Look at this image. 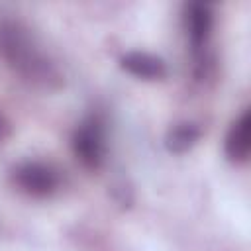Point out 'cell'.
<instances>
[{
  "label": "cell",
  "instance_id": "6da1fadb",
  "mask_svg": "<svg viewBox=\"0 0 251 251\" xmlns=\"http://www.w3.org/2000/svg\"><path fill=\"white\" fill-rule=\"evenodd\" d=\"M0 55L6 65L29 86L57 90L63 82L59 69L43 53L35 35L20 22H0Z\"/></svg>",
  "mask_w": 251,
  "mask_h": 251
},
{
  "label": "cell",
  "instance_id": "7a4b0ae2",
  "mask_svg": "<svg viewBox=\"0 0 251 251\" xmlns=\"http://www.w3.org/2000/svg\"><path fill=\"white\" fill-rule=\"evenodd\" d=\"M73 151L86 169H100L106 159V131L100 120L82 122L73 135Z\"/></svg>",
  "mask_w": 251,
  "mask_h": 251
},
{
  "label": "cell",
  "instance_id": "3957f363",
  "mask_svg": "<svg viewBox=\"0 0 251 251\" xmlns=\"http://www.w3.org/2000/svg\"><path fill=\"white\" fill-rule=\"evenodd\" d=\"M14 180L25 194L35 198H45L57 190L59 173L51 165L39 161H27L14 171Z\"/></svg>",
  "mask_w": 251,
  "mask_h": 251
},
{
  "label": "cell",
  "instance_id": "277c9868",
  "mask_svg": "<svg viewBox=\"0 0 251 251\" xmlns=\"http://www.w3.org/2000/svg\"><path fill=\"white\" fill-rule=\"evenodd\" d=\"M212 25H214V14L208 4L192 2L186 6L184 27H186V35H188V41H190L194 53H198L206 47L210 33H212Z\"/></svg>",
  "mask_w": 251,
  "mask_h": 251
},
{
  "label": "cell",
  "instance_id": "5b68a950",
  "mask_svg": "<svg viewBox=\"0 0 251 251\" xmlns=\"http://www.w3.org/2000/svg\"><path fill=\"white\" fill-rule=\"evenodd\" d=\"M251 151V114L245 110L229 127L226 137V155L233 163L247 161Z\"/></svg>",
  "mask_w": 251,
  "mask_h": 251
},
{
  "label": "cell",
  "instance_id": "8992f818",
  "mask_svg": "<svg viewBox=\"0 0 251 251\" xmlns=\"http://www.w3.org/2000/svg\"><path fill=\"white\" fill-rule=\"evenodd\" d=\"M122 69L137 78H143V80H159L167 75V69H165V63L151 55V53H143V51H131L127 55L122 57L120 61Z\"/></svg>",
  "mask_w": 251,
  "mask_h": 251
},
{
  "label": "cell",
  "instance_id": "52a82bcc",
  "mask_svg": "<svg viewBox=\"0 0 251 251\" xmlns=\"http://www.w3.org/2000/svg\"><path fill=\"white\" fill-rule=\"evenodd\" d=\"M200 137V129L194 124H176L175 127L169 129L167 137H165V147L171 153H184L190 147H194V143Z\"/></svg>",
  "mask_w": 251,
  "mask_h": 251
},
{
  "label": "cell",
  "instance_id": "ba28073f",
  "mask_svg": "<svg viewBox=\"0 0 251 251\" xmlns=\"http://www.w3.org/2000/svg\"><path fill=\"white\" fill-rule=\"evenodd\" d=\"M8 135H10V122H8L6 116L0 112V145L8 139Z\"/></svg>",
  "mask_w": 251,
  "mask_h": 251
}]
</instances>
